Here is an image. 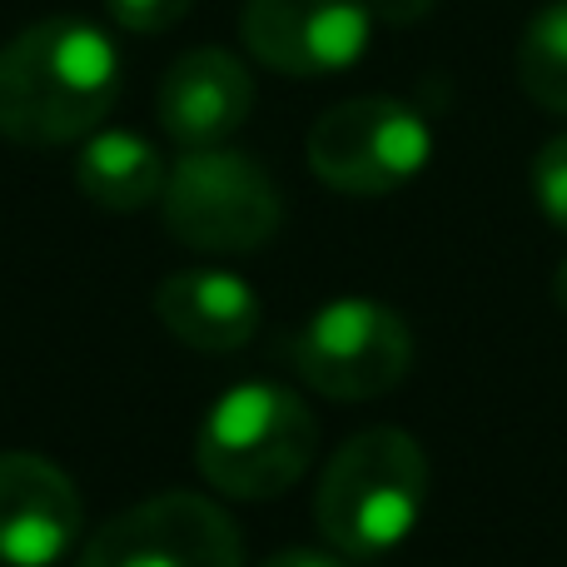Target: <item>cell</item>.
Here are the masks:
<instances>
[{"mask_svg":"<svg viewBox=\"0 0 567 567\" xmlns=\"http://www.w3.org/2000/svg\"><path fill=\"white\" fill-rule=\"evenodd\" d=\"M120 55L90 20L50 16L0 45V135L16 145H75L105 125Z\"/></svg>","mask_w":567,"mask_h":567,"instance_id":"obj_1","label":"cell"},{"mask_svg":"<svg viewBox=\"0 0 567 567\" xmlns=\"http://www.w3.org/2000/svg\"><path fill=\"white\" fill-rule=\"evenodd\" d=\"M429 458L403 429H363L329 458L313 493L319 533L343 558H383L423 518Z\"/></svg>","mask_w":567,"mask_h":567,"instance_id":"obj_2","label":"cell"},{"mask_svg":"<svg viewBox=\"0 0 567 567\" xmlns=\"http://www.w3.org/2000/svg\"><path fill=\"white\" fill-rule=\"evenodd\" d=\"M319 453L309 403L284 383H235L209 403L195 433V463L225 498L265 503L289 493Z\"/></svg>","mask_w":567,"mask_h":567,"instance_id":"obj_3","label":"cell"},{"mask_svg":"<svg viewBox=\"0 0 567 567\" xmlns=\"http://www.w3.org/2000/svg\"><path fill=\"white\" fill-rule=\"evenodd\" d=\"M165 225L179 245L205 255H249L279 229V189L265 165L239 150H189L165 179Z\"/></svg>","mask_w":567,"mask_h":567,"instance_id":"obj_4","label":"cell"},{"mask_svg":"<svg viewBox=\"0 0 567 567\" xmlns=\"http://www.w3.org/2000/svg\"><path fill=\"white\" fill-rule=\"evenodd\" d=\"M433 135L419 110L389 95H363L323 110L309 130V169L339 195L379 199L423 175Z\"/></svg>","mask_w":567,"mask_h":567,"instance_id":"obj_5","label":"cell"},{"mask_svg":"<svg viewBox=\"0 0 567 567\" xmlns=\"http://www.w3.org/2000/svg\"><path fill=\"white\" fill-rule=\"evenodd\" d=\"M413 363V333L389 303L333 299L293 339V369L313 393L363 403L399 389Z\"/></svg>","mask_w":567,"mask_h":567,"instance_id":"obj_6","label":"cell"},{"mask_svg":"<svg viewBox=\"0 0 567 567\" xmlns=\"http://www.w3.org/2000/svg\"><path fill=\"white\" fill-rule=\"evenodd\" d=\"M75 567H245V543L219 503L169 488L110 518Z\"/></svg>","mask_w":567,"mask_h":567,"instance_id":"obj_7","label":"cell"},{"mask_svg":"<svg viewBox=\"0 0 567 567\" xmlns=\"http://www.w3.org/2000/svg\"><path fill=\"white\" fill-rule=\"evenodd\" d=\"M239 30L269 70L319 80L349 70L369 50L373 6L369 0H249Z\"/></svg>","mask_w":567,"mask_h":567,"instance_id":"obj_8","label":"cell"},{"mask_svg":"<svg viewBox=\"0 0 567 567\" xmlns=\"http://www.w3.org/2000/svg\"><path fill=\"white\" fill-rule=\"evenodd\" d=\"M80 538V493L50 458L0 453V563L55 567Z\"/></svg>","mask_w":567,"mask_h":567,"instance_id":"obj_9","label":"cell"},{"mask_svg":"<svg viewBox=\"0 0 567 567\" xmlns=\"http://www.w3.org/2000/svg\"><path fill=\"white\" fill-rule=\"evenodd\" d=\"M255 110V80L229 50H189L159 80V125L175 145H225Z\"/></svg>","mask_w":567,"mask_h":567,"instance_id":"obj_10","label":"cell"},{"mask_svg":"<svg viewBox=\"0 0 567 567\" xmlns=\"http://www.w3.org/2000/svg\"><path fill=\"white\" fill-rule=\"evenodd\" d=\"M155 319L195 353H235L259 333V293L229 269H179L155 289Z\"/></svg>","mask_w":567,"mask_h":567,"instance_id":"obj_11","label":"cell"},{"mask_svg":"<svg viewBox=\"0 0 567 567\" xmlns=\"http://www.w3.org/2000/svg\"><path fill=\"white\" fill-rule=\"evenodd\" d=\"M165 159L135 130H105V135L85 140L75 159V185L90 205L110 209V215H135V209L155 205L165 195Z\"/></svg>","mask_w":567,"mask_h":567,"instance_id":"obj_12","label":"cell"},{"mask_svg":"<svg viewBox=\"0 0 567 567\" xmlns=\"http://www.w3.org/2000/svg\"><path fill=\"white\" fill-rule=\"evenodd\" d=\"M518 80L533 105L567 115V0H553L528 20L518 45Z\"/></svg>","mask_w":567,"mask_h":567,"instance_id":"obj_13","label":"cell"},{"mask_svg":"<svg viewBox=\"0 0 567 567\" xmlns=\"http://www.w3.org/2000/svg\"><path fill=\"white\" fill-rule=\"evenodd\" d=\"M533 199L548 215V225L567 235V135L548 140L533 159Z\"/></svg>","mask_w":567,"mask_h":567,"instance_id":"obj_14","label":"cell"},{"mask_svg":"<svg viewBox=\"0 0 567 567\" xmlns=\"http://www.w3.org/2000/svg\"><path fill=\"white\" fill-rule=\"evenodd\" d=\"M185 10H189V0H110L115 25H125L130 35H155V30H169Z\"/></svg>","mask_w":567,"mask_h":567,"instance_id":"obj_15","label":"cell"},{"mask_svg":"<svg viewBox=\"0 0 567 567\" xmlns=\"http://www.w3.org/2000/svg\"><path fill=\"white\" fill-rule=\"evenodd\" d=\"M259 567H349V563H343L339 553H323V548H284Z\"/></svg>","mask_w":567,"mask_h":567,"instance_id":"obj_16","label":"cell"},{"mask_svg":"<svg viewBox=\"0 0 567 567\" xmlns=\"http://www.w3.org/2000/svg\"><path fill=\"white\" fill-rule=\"evenodd\" d=\"M373 16H383L389 25H413V20H423L433 10V0H369Z\"/></svg>","mask_w":567,"mask_h":567,"instance_id":"obj_17","label":"cell"},{"mask_svg":"<svg viewBox=\"0 0 567 567\" xmlns=\"http://www.w3.org/2000/svg\"><path fill=\"white\" fill-rule=\"evenodd\" d=\"M553 299H558V309L567 313V259L558 265V275H553Z\"/></svg>","mask_w":567,"mask_h":567,"instance_id":"obj_18","label":"cell"}]
</instances>
